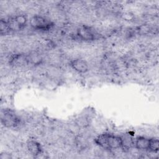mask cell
I'll use <instances>...</instances> for the list:
<instances>
[{"instance_id": "obj_1", "label": "cell", "mask_w": 159, "mask_h": 159, "mask_svg": "<svg viewBox=\"0 0 159 159\" xmlns=\"http://www.w3.org/2000/svg\"><path fill=\"white\" fill-rule=\"evenodd\" d=\"M94 141L98 145L106 150H116L122 147V137L109 133L99 135Z\"/></svg>"}, {"instance_id": "obj_2", "label": "cell", "mask_w": 159, "mask_h": 159, "mask_svg": "<svg viewBox=\"0 0 159 159\" xmlns=\"http://www.w3.org/2000/svg\"><path fill=\"white\" fill-rule=\"evenodd\" d=\"M30 25L35 30L45 31L50 29L53 27V24L45 17L35 15L30 19Z\"/></svg>"}, {"instance_id": "obj_3", "label": "cell", "mask_w": 159, "mask_h": 159, "mask_svg": "<svg viewBox=\"0 0 159 159\" xmlns=\"http://www.w3.org/2000/svg\"><path fill=\"white\" fill-rule=\"evenodd\" d=\"M1 123L7 127H16L19 123V119L15 113L9 109H6L1 112Z\"/></svg>"}, {"instance_id": "obj_4", "label": "cell", "mask_w": 159, "mask_h": 159, "mask_svg": "<svg viewBox=\"0 0 159 159\" xmlns=\"http://www.w3.org/2000/svg\"><path fill=\"white\" fill-rule=\"evenodd\" d=\"M77 36L84 41L93 40L95 38L94 31L88 26L81 25L77 29Z\"/></svg>"}, {"instance_id": "obj_5", "label": "cell", "mask_w": 159, "mask_h": 159, "mask_svg": "<svg viewBox=\"0 0 159 159\" xmlns=\"http://www.w3.org/2000/svg\"><path fill=\"white\" fill-rule=\"evenodd\" d=\"M70 66L73 70L80 73H84L89 70L88 64L86 61L81 58H76L71 60Z\"/></svg>"}, {"instance_id": "obj_6", "label": "cell", "mask_w": 159, "mask_h": 159, "mask_svg": "<svg viewBox=\"0 0 159 159\" xmlns=\"http://www.w3.org/2000/svg\"><path fill=\"white\" fill-rule=\"evenodd\" d=\"M9 63L11 66L20 67L29 63L28 57L23 54H15L11 57L9 60Z\"/></svg>"}, {"instance_id": "obj_7", "label": "cell", "mask_w": 159, "mask_h": 159, "mask_svg": "<svg viewBox=\"0 0 159 159\" xmlns=\"http://www.w3.org/2000/svg\"><path fill=\"white\" fill-rule=\"evenodd\" d=\"M27 148L29 153L35 157L39 156L42 153V148L41 145L34 140H30L27 142Z\"/></svg>"}, {"instance_id": "obj_8", "label": "cell", "mask_w": 159, "mask_h": 159, "mask_svg": "<svg viewBox=\"0 0 159 159\" xmlns=\"http://www.w3.org/2000/svg\"><path fill=\"white\" fill-rule=\"evenodd\" d=\"M150 139L144 137H137L134 141L135 147L140 150H148Z\"/></svg>"}, {"instance_id": "obj_9", "label": "cell", "mask_w": 159, "mask_h": 159, "mask_svg": "<svg viewBox=\"0 0 159 159\" xmlns=\"http://www.w3.org/2000/svg\"><path fill=\"white\" fill-rule=\"evenodd\" d=\"M13 18H14V20L16 21V24H17L20 30H21L25 27V26L27 24V18L25 15L19 14V15L14 16Z\"/></svg>"}, {"instance_id": "obj_10", "label": "cell", "mask_w": 159, "mask_h": 159, "mask_svg": "<svg viewBox=\"0 0 159 159\" xmlns=\"http://www.w3.org/2000/svg\"><path fill=\"white\" fill-rule=\"evenodd\" d=\"M159 150V140L158 139H150L148 151L157 153Z\"/></svg>"}, {"instance_id": "obj_11", "label": "cell", "mask_w": 159, "mask_h": 159, "mask_svg": "<svg viewBox=\"0 0 159 159\" xmlns=\"http://www.w3.org/2000/svg\"><path fill=\"white\" fill-rule=\"evenodd\" d=\"M10 27L8 25V23L7 21L4 20L3 19L1 20L0 22V32L2 35H6L8 33L11 32Z\"/></svg>"}, {"instance_id": "obj_12", "label": "cell", "mask_w": 159, "mask_h": 159, "mask_svg": "<svg viewBox=\"0 0 159 159\" xmlns=\"http://www.w3.org/2000/svg\"><path fill=\"white\" fill-rule=\"evenodd\" d=\"M27 57H28L29 63H32L34 65L39 64L41 63V61L42 60L41 57L39 55H38L37 54H32Z\"/></svg>"}, {"instance_id": "obj_13", "label": "cell", "mask_w": 159, "mask_h": 159, "mask_svg": "<svg viewBox=\"0 0 159 159\" xmlns=\"http://www.w3.org/2000/svg\"><path fill=\"white\" fill-rule=\"evenodd\" d=\"M149 31H150V28L148 26H147L146 25H143L140 26L138 29L139 33H140L141 34H146Z\"/></svg>"}, {"instance_id": "obj_14", "label": "cell", "mask_w": 159, "mask_h": 159, "mask_svg": "<svg viewBox=\"0 0 159 159\" xmlns=\"http://www.w3.org/2000/svg\"><path fill=\"white\" fill-rule=\"evenodd\" d=\"M9 158H11L10 155L9 154H6L5 155V153H1V155H0V158L1 159H8Z\"/></svg>"}]
</instances>
